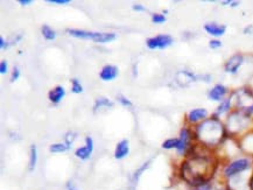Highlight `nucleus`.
Segmentation results:
<instances>
[{
  "mask_svg": "<svg viewBox=\"0 0 253 190\" xmlns=\"http://www.w3.org/2000/svg\"><path fill=\"white\" fill-rule=\"evenodd\" d=\"M238 146L239 149L245 153L246 156L253 158V129L238 139Z\"/></svg>",
  "mask_w": 253,
  "mask_h": 190,
  "instance_id": "nucleus-9",
  "label": "nucleus"
},
{
  "mask_svg": "<svg viewBox=\"0 0 253 190\" xmlns=\"http://www.w3.org/2000/svg\"><path fill=\"white\" fill-rule=\"evenodd\" d=\"M67 33L69 35L75 36L80 39H89L97 43H108V42L114 41L117 35L115 33H98V32H89L83 31V29H67Z\"/></svg>",
  "mask_w": 253,
  "mask_h": 190,
  "instance_id": "nucleus-6",
  "label": "nucleus"
},
{
  "mask_svg": "<svg viewBox=\"0 0 253 190\" xmlns=\"http://www.w3.org/2000/svg\"><path fill=\"white\" fill-rule=\"evenodd\" d=\"M117 98H118V101H119V103L123 105V106H125V107H131L133 105L132 102H131L129 98H126L123 95H119Z\"/></svg>",
  "mask_w": 253,
  "mask_h": 190,
  "instance_id": "nucleus-28",
  "label": "nucleus"
},
{
  "mask_svg": "<svg viewBox=\"0 0 253 190\" xmlns=\"http://www.w3.org/2000/svg\"><path fill=\"white\" fill-rule=\"evenodd\" d=\"M71 91L74 93H82L83 92V86L77 78H72L71 80Z\"/></svg>",
  "mask_w": 253,
  "mask_h": 190,
  "instance_id": "nucleus-26",
  "label": "nucleus"
},
{
  "mask_svg": "<svg viewBox=\"0 0 253 190\" xmlns=\"http://www.w3.org/2000/svg\"><path fill=\"white\" fill-rule=\"evenodd\" d=\"M112 106H114V103H112L111 101H109V99L105 98V97H100V98L97 99L96 102H94L93 112L94 113L102 112V111L109 110V108H111Z\"/></svg>",
  "mask_w": 253,
  "mask_h": 190,
  "instance_id": "nucleus-19",
  "label": "nucleus"
},
{
  "mask_svg": "<svg viewBox=\"0 0 253 190\" xmlns=\"http://www.w3.org/2000/svg\"><path fill=\"white\" fill-rule=\"evenodd\" d=\"M66 188H67V190H78L77 188H76V186L74 185V182H71V181H69V182L67 183Z\"/></svg>",
  "mask_w": 253,
  "mask_h": 190,
  "instance_id": "nucleus-35",
  "label": "nucleus"
},
{
  "mask_svg": "<svg viewBox=\"0 0 253 190\" xmlns=\"http://www.w3.org/2000/svg\"><path fill=\"white\" fill-rule=\"evenodd\" d=\"M212 150L196 144L193 152L185 156L180 167V176L188 186L212 181L217 171L218 161Z\"/></svg>",
  "mask_w": 253,
  "mask_h": 190,
  "instance_id": "nucleus-1",
  "label": "nucleus"
},
{
  "mask_svg": "<svg viewBox=\"0 0 253 190\" xmlns=\"http://www.w3.org/2000/svg\"><path fill=\"white\" fill-rule=\"evenodd\" d=\"M216 190H228V189H227V187H222V188H218V189H216Z\"/></svg>",
  "mask_w": 253,
  "mask_h": 190,
  "instance_id": "nucleus-39",
  "label": "nucleus"
},
{
  "mask_svg": "<svg viewBox=\"0 0 253 190\" xmlns=\"http://www.w3.org/2000/svg\"><path fill=\"white\" fill-rule=\"evenodd\" d=\"M233 108H234L233 97H232V93H231L230 96H228L227 98L223 99V101L218 104V106L216 107L215 112H213L212 116L217 117V118H221V117L224 116V114L230 113Z\"/></svg>",
  "mask_w": 253,
  "mask_h": 190,
  "instance_id": "nucleus-12",
  "label": "nucleus"
},
{
  "mask_svg": "<svg viewBox=\"0 0 253 190\" xmlns=\"http://www.w3.org/2000/svg\"><path fill=\"white\" fill-rule=\"evenodd\" d=\"M75 139H76V133H74V132H68V133H67V135L65 137V144L69 147V148L71 147V144L74 143Z\"/></svg>",
  "mask_w": 253,
  "mask_h": 190,
  "instance_id": "nucleus-27",
  "label": "nucleus"
},
{
  "mask_svg": "<svg viewBox=\"0 0 253 190\" xmlns=\"http://www.w3.org/2000/svg\"><path fill=\"white\" fill-rule=\"evenodd\" d=\"M178 144H179V138H169L162 143V148L167 150L176 149Z\"/></svg>",
  "mask_w": 253,
  "mask_h": 190,
  "instance_id": "nucleus-23",
  "label": "nucleus"
},
{
  "mask_svg": "<svg viewBox=\"0 0 253 190\" xmlns=\"http://www.w3.org/2000/svg\"><path fill=\"white\" fill-rule=\"evenodd\" d=\"M49 4H57V5H68L70 4V0H48Z\"/></svg>",
  "mask_w": 253,
  "mask_h": 190,
  "instance_id": "nucleus-32",
  "label": "nucleus"
},
{
  "mask_svg": "<svg viewBox=\"0 0 253 190\" xmlns=\"http://www.w3.org/2000/svg\"><path fill=\"white\" fill-rule=\"evenodd\" d=\"M253 168V158L250 156H237L224 166L222 175L225 180L251 171Z\"/></svg>",
  "mask_w": 253,
  "mask_h": 190,
  "instance_id": "nucleus-4",
  "label": "nucleus"
},
{
  "mask_svg": "<svg viewBox=\"0 0 253 190\" xmlns=\"http://www.w3.org/2000/svg\"><path fill=\"white\" fill-rule=\"evenodd\" d=\"M7 71H8L7 61H6V60H2L1 63H0V74L5 75V74H7Z\"/></svg>",
  "mask_w": 253,
  "mask_h": 190,
  "instance_id": "nucleus-30",
  "label": "nucleus"
},
{
  "mask_svg": "<svg viewBox=\"0 0 253 190\" xmlns=\"http://www.w3.org/2000/svg\"><path fill=\"white\" fill-rule=\"evenodd\" d=\"M41 33H42V36L46 39V40L50 41V40H54L55 38H56V33L51 27H49L48 25H44L41 28Z\"/></svg>",
  "mask_w": 253,
  "mask_h": 190,
  "instance_id": "nucleus-22",
  "label": "nucleus"
},
{
  "mask_svg": "<svg viewBox=\"0 0 253 190\" xmlns=\"http://www.w3.org/2000/svg\"><path fill=\"white\" fill-rule=\"evenodd\" d=\"M203 29L206 31V33H208L209 35L213 36V39H218L225 34V32H227V26L219 25L217 22H208L203 26Z\"/></svg>",
  "mask_w": 253,
  "mask_h": 190,
  "instance_id": "nucleus-15",
  "label": "nucleus"
},
{
  "mask_svg": "<svg viewBox=\"0 0 253 190\" xmlns=\"http://www.w3.org/2000/svg\"><path fill=\"white\" fill-rule=\"evenodd\" d=\"M222 46H223V43H222L221 40H218V39H211V40L209 41V47L211 48V49H219Z\"/></svg>",
  "mask_w": 253,
  "mask_h": 190,
  "instance_id": "nucleus-29",
  "label": "nucleus"
},
{
  "mask_svg": "<svg viewBox=\"0 0 253 190\" xmlns=\"http://www.w3.org/2000/svg\"><path fill=\"white\" fill-rule=\"evenodd\" d=\"M196 144L204 148L213 150L225 143L229 138L224 123L221 118L212 116L194 127Z\"/></svg>",
  "mask_w": 253,
  "mask_h": 190,
  "instance_id": "nucleus-2",
  "label": "nucleus"
},
{
  "mask_svg": "<svg viewBox=\"0 0 253 190\" xmlns=\"http://www.w3.org/2000/svg\"><path fill=\"white\" fill-rule=\"evenodd\" d=\"M253 118L249 117L242 110H232L228 114L227 122L224 123L229 138H240L251 131Z\"/></svg>",
  "mask_w": 253,
  "mask_h": 190,
  "instance_id": "nucleus-3",
  "label": "nucleus"
},
{
  "mask_svg": "<svg viewBox=\"0 0 253 190\" xmlns=\"http://www.w3.org/2000/svg\"><path fill=\"white\" fill-rule=\"evenodd\" d=\"M229 95V89L223 84H216L213 85L208 92V98L212 102H218L221 103L223 99L228 97Z\"/></svg>",
  "mask_w": 253,
  "mask_h": 190,
  "instance_id": "nucleus-11",
  "label": "nucleus"
},
{
  "mask_svg": "<svg viewBox=\"0 0 253 190\" xmlns=\"http://www.w3.org/2000/svg\"><path fill=\"white\" fill-rule=\"evenodd\" d=\"M190 190H216L212 181H206V182L197 183V185L189 186Z\"/></svg>",
  "mask_w": 253,
  "mask_h": 190,
  "instance_id": "nucleus-21",
  "label": "nucleus"
},
{
  "mask_svg": "<svg viewBox=\"0 0 253 190\" xmlns=\"http://www.w3.org/2000/svg\"><path fill=\"white\" fill-rule=\"evenodd\" d=\"M250 190H253V173L250 177Z\"/></svg>",
  "mask_w": 253,
  "mask_h": 190,
  "instance_id": "nucleus-38",
  "label": "nucleus"
},
{
  "mask_svg": "<svg viewBox=\"0 0 253 190\" xmlns=\"http://www.w3.org/2000/svg\"><path fill=\"white\" fill-rule=\"evenodd\" d=\"M19 4L21 6H28V5H32L33 1L32 0H19Z\"/></svg>",
  "mask_w": 253,
  "mask_h": 190,
  "instance_id": "nucleus-36",
  "label": "nucleus"
},
{
  "mask_svg": "<svg viewBox=\"0 0 253 190\" xmlns=\"http://www.w3.org/2000/svg\"><path fill=\"white\" fill-rule=\"evenodd\" d=\"M167 18L163 13H154L152 14V22L157 23V25H162L166 22Z\"/></svg>",
  "mask_w": 253,
  "mask_h": 190,
  "instance_id": "nucleus-25",
  "label": "nucleus"
},
{
  "mask_svg": "<svg viewBox=\"0 0 253 190\" xmlns=\"http://www.w3.org/2000/svg\"><path fill=\"white\" fill-rule=\"evenodd\" d=\"M175 81H176V83L179 84V86L185 87V86L190 85L191 83L199 81V78H197L196 75H194L193 72H190L188 70H181L176 74Z\"/></svg>",
  "mask_w": 253,
  "mask_h": 190,
  "instance_id": "nucleus-13",
  "label": "nucleus"
},
{
  "mask_svg": "<svg viewBox=\"0 0 253 190\" xmlns=\"http://www.w3.org/2000/svg\"><path fill=\"white\" fill-rule=\"evenodd\" d=\"M244 61H245V59H244L243 54H240V53L233 54L232 56H230L227 61H225L224 71L227 72V74H230V75L238 74L239 69L242 68V65L244 64Z\"/></svg>",
  "mask_w": 253,
  "mask_h": 190,
  "instance_id": "nucleus-8",
  "label": "nucleus"
},
{
  "mask_svg": "<svg viewBox=\"0 0 253 190\" xmlns=\"http://www.w3.org/2000/svg\"><path fill=\"white\" fill-rule=\"evenodd\" d=\"M209 112L208 110L203 107H196L193 108L191 111H189L187 114V120L190 125H199L200 123H202L207 118H209Z\"/></svg>",
  "mask_w": 253,
  "mask_h": 190,
  "instance_id": "nucleus-10",
  "label": "nucleus"
},
{
  "mask_svg": "<svg viewBox=\"0 0 253 190\" xmlns=\"http://www.w3.org/2000/svg\"><path fill=\"white\" fill-rule=\"evenodd\" d=\"M130 153V145H129V140L124 139V140L119 141L117 144V147H115V158L117 160H121L124 158H126Z\"/></svg>",
  "mask_w": 253,
  "mask_h": 190,
  "instance_id": "nucleus-17",
  "label": "nucleus"
},
{
  "mask_svg": "<svg viewBox=\"0 0 253 190\" xmlns=\"http://www.w3.org/2000/svg\"><path fill=\"white\" fill-rule=\"evenodd\" d=\"M253 31V27L252 26H248V27H245V28H244V34H252V32Z\"/></svg>",
  "mask_w": 253,
  "mask_h": 190,
  "instance_id": "nucleus-37",
  "label": "nucleus"
},
{
  "mask_svg": "<svg viewBox=\"0 0 253 190\" xmlns=\"http://www.w3.org/2000/svg\"><path fill=\"white\" fill-rule=\"evenodd\" d=\"M68 149H69V147L67 146L65 143L53 144L49 147V150H50L51 153H54V154H56V153H63V152H66V150H68Z\"/></svg>",
  "mask_w": 253,
  "mask_h": 190,
  "instance_id": "nucleus-24",
  "label": "nucleus"
},
{
  "mask_svg": "<svg viewBox=\"0 0 253 190\" xmlns=\"http://www.w3.org/2000/svg\"><path fill=\"white\" fill-rule=\"evenodd\" d=\"M118 75H119V70H118V68L115 67V65H105L99 72L100 80L104 81V82L114 81L115 78H117Z\"/></svg>",
  "mask_w": 253,
  "mask_h": 190,
  "instance_id": "nucleus-16",
  "label": "nucleus"
},
{
  "mask_svg": "<svg viewBox=\"0 0 253 190\" xmlns=\"http://www.w3.org/2000/svg\"><path fill=\"white\" fill-rule=\"evenodd\" d=\"M36 162H38V149H36L35 145L30 146V155H29V171L35 169Z\"/></svg>",
  "mask_w": 253,
  "mask_h": 190,
  "instance_id": "nucleus-20",
  "label": "nucleus"
},
{
  "mask_svg": "<svg viewBox=\"0 0 253 190\" xmlns=\"http://www.w3.org/2000/svg\"><path fill=\"white\" fill-rule=\"evenodd\" d=\"M93 147V139L91 137H87L85 138V146L78 147V148L76 149L75 155L81 160H88L91 156V154H92Z\"/></svg>",
  "mask_w": 253,
  "mask_h": 190,
  "instance_id": "nucleus-14",
  "label": "nucleus"
},
{
  "mask_svg": "<svg viewBox=\"0 0 253 190\" xmlns=\"http://www.w3.org/2000/svg\"><path fill=\"white\" fill-rule=\"evenodd\" d=\"M195 146H196V140H195L194 128H190L189 126H184L181 128L179 134V144L176 147V153L179 155L188 156L193 152Z\"/></svg>",
  "mask_w": 253,
  "mask_h": 190,
  "instance_id": "nucleus-5",
  "label": "nucleus"
},
{
  "mask_svg": "<svg viewBox=\"0 0 253 190\" xmlns=\"http://www.w3.org/2000/svg\"><path fill=\"white\" fill-rule=\"evenodd\" d=\"M65 96H66L65 87L61 86V85H57V86H55L53 90H50L49 95H48V98H49V101L53 104H59L60 102L65 98Z\"/></svg>",
  "mask_w": 253,
  "mask_h": 190,
  "instance_id": "nucleus-18",
  "label": "nucleus"
},
{
  "mask_svg": "<svg viewBox=\"0 0 253 190\" xmlns=\"http://www.w3.org/2000/svg\"><path fill=\"white\" fill-rule=\"evenodd\" d=\"M8 47H10V44L7 43V41H5V39L2 36H0V48L1 49H7Z\"/></svg>",
  "mask_w": 253,
  "mask_h": 190,
  "instance_id": "nucleus-34",
  "label": "nucleus"
},
{
  "mask_svg": "<svg viewBox=\"0 0 253 190\" xmlns=\"http://www.w3.org/2000/svg\"><path fill=\"white\" fill-rule=\"evenodd\" d=\"M19 77H20V69L18 67H14L11 75V82H14V81H17Z\"/></svg>",
  "mask_w": 253,
  "mask_h": 190,
  "instance_id": "nucleus-31",
  "label": "nucleus"
},
{
  "mask_svg": "<svg viewBox=\"0 0 253 190\" xmlns=\"http://www.w3.org/2000/svg\"><path fill=\"white\" fill-rule=\"evenodd\" d=\"M174 43V39L172 35L169 34H160L155 35L153 38H149L147 41H146V44L149 49H166L172 46Z\"/></svg>",
  "mask_w": 253,
  "mask_h": 190,
  "instance_id": "nucleus-7",
  "label": "nucleus"
},
{
  "mask_svg": "<svg viewBox=\"0 0 253 190\" xmlns=\"http://www.w3.org/2000/svg\"><path fill=\"white\" fill-rule=\"evenodd\" d=\"M132 10L133 11H137V12H145L146 11V7H145V6L140 5V4H134L132 6Z\"/></svg>",
  "mask_w": 253,
  "mask_h": 190,
  "instance_id": "nucleus-33",
  "label": "nucleus"
}]
</instances>
